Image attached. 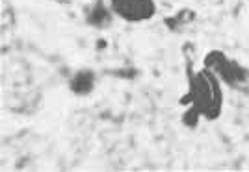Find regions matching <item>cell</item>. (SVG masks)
<instances>
[{"label":"cell","instance_id":"cell-1","mask_svg":"<svg viewBox=\"0 0 249 172\" xmlns=\"http://www.w3.org/2000/svg\"><path fill=\"white\" fill-rule=\"evenodd\" d=\"M188 98L192 104V109H190L192 117H203L207 121H216L223 111L221 80L210 69L203 67L190 78Z\"/></svg>","mask_w":249,"mask_h":172},{"label":"cell","instance_id":"cell-2","mask_svg":"<svg viewBox=\"0 0 249 172\" xmlns=\"http://www.w3.org/2000/svg\"><path fill=\"white\" fill-rule=\"evenodd\" d=\"M110 10L124 22L140 24L155 19L156 0H108Z\"/></svg>","mask_w":249,"mask_h":172},{"label":"cell","instance_id":"cell-3","mask_svg":"<svg viewBox=\"0 0 249 172\" xmlns=\"http://www.w3.org/2000/svg\"><path fill=\"white\" fill-rule=\"evenodd\" d=\"M205 67L210 69L221 81H225L231 87H236L246 80V71L234 60L227 58L223 52L212 50L205 58Z\"/></svg>","mask_w":249,"mask_h":172}]
</instances>
